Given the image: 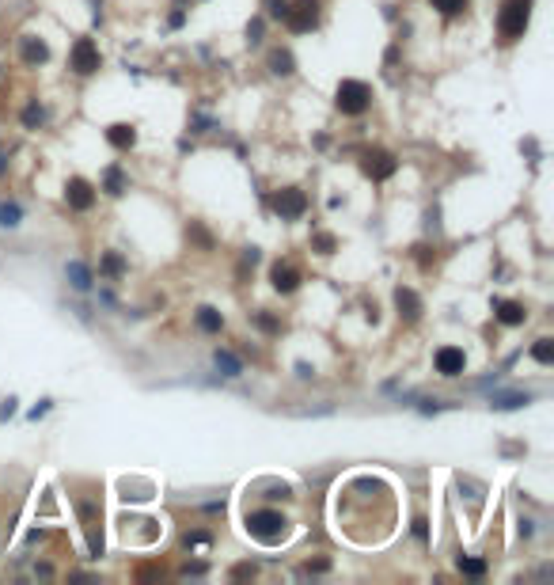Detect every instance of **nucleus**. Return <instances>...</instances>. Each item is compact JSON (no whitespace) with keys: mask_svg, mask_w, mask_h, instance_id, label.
Instances as JSON below:
<instances>
[{"mask_svg":"<svg viewBox=\"0 0 554 585\" xmlns=\"http://www.w3.org/2000/svg\"><path fill=\"white\" fill-rule=\"evenodd\" d=\"M532 4H535V0H505V4H501L497 31H501L505 42L524 39V31H528V20H532Z\"/></svg>","mask_w":554,"mask_h":585,"instance_id":"nucleus-1","label":"nucleus"},{"mask_svg":"<svg viewBox=\"0 0 554 585\" xmlns=\"http://www.w3.org/2000/svg\"><path fill=\"white\" fill-rule=\"evenodd\" d=\"M247 532L258 544H281L289 536V521L281 513H274V509H258V513L247 517Z\"/></svg>","mask_w":554,"mask_h":585,"instance_id":"nucleus-2","label":"nucleus"},{"mask_svg":"<svg viewBox=\"0 0 554 585\" xmlns=\"http://www.w3.org/2000/svg\"><path fill=\"white\" fill-rule=\"evenodd\" d=\"M372 107V88L364 80H342L338 84V110L342 114H364Z\"/></svg>","mask_w":554,"mask_h":585,"instance_id":"nucleus-3","label":"nucleus"},{"mask_svg":"<svg viewBox=\"0 0 554 585\" xmlns=\"http://www.w3.org/2000/svg\"><path fill=\"white\" fill-rule=\"evenodd\" d=\"M99 46L91 42V39H77L72 42V50H69V69L77 72V77H91V72H99Z\"/></svg>","mask_w":554,"mask_h":585,"instance_id":"nucleus-4","label":"nucleus"},{"mask_svg":"<svg viewBox=\"0 0 554 585\" xmlns=\"http://www.w3.org/2000/svg\"><path fill=\"white\" fill-rule=\"evenodd\" d=\"M274 213L281 221H300L308 213V198H304V190H296V187H285V190H277L274 194Z\"/></svg>","mask_w":554,"mask_h":585,"instance_id":"nucleus-5","label":"nucleus"},{"mask_svg":"<svg viewBox=\"0 0 554 585\" xmlns=\"http://www.w3.org/2000/svg\"><path fill=\"white\" fill-rule=\"evenodd\" d=\"M289 31H312L319 23V0H296V4H289V15H285Z\"/></svg>","mask_w":554,"mask_h":585,"instance_id":"nucleus-6","label":"nucleus"},{"mask_svg":"<svg viewBox=\"0 0 554 585\" xmlns=\"http://www.w3.org/2000/svg\"><path fill=\"white\" fill-rule=\"evenodd\" d=\"M433 365H437L440 376H459L467 369V357H463V350H459V346H440L437 354H433Z\"/></svg>","mask_w":554,"mask_h":585,"instance_id":"nucleus-7","label":"nucleus"},{"mask_svg":"<svg viewBox=\"0 0 554 585\" xmlns=\"http://www.w3.org/2000/svg\"><path fill=\"white\" fill-rule=\"evenodd\" d=\"M65 202H69L77 213H88L95 206V190H91L88 179H69V187H65Z\"/></svg>","mask_w":554,"mask_h":585,"instance_id":"nucleus-8","label":"nucleus"},{"mask_svg":"<svg viewBox=\"0 0 554 585\" xmlns=\"http://www.w3.org/2000/svg\"><path fill=\"white\" fill-rule=\"evenodd\" d=\"M395 156L391 152H383V148H372V152H364V171L372 175V179H391V175H395Z\"/></svg>","mask_w":554,"mask_h":585,"instance_id":"nucleus-9","label":"nucleus"},{"mask_svg":"<svg viewBox=\"0 0 554 585\" xmlns=\"http://www.w3.org/2000/svg\"><path fill=\"white\" fill-rule=\"evenodd\" d=\"M270 282H274L277 293H293L296 285H300V274H296L293 263H274V270H270Z\"/></svg>","mask_w":554,"mask_h":585,"instance_id":"nucleus-10","label":"nucleus"},{"mask_svg":"<svg viewBox=\"0 0 554 585\" xmlns=\"http://www.w3.org/2000/svg\"><path fill=\"white\" fill-rule=\"evenodd\" d=\"M395 304H399V315L407 323H414L418 315H421V301H418L414 289H402V285H399V289H395Z\"/></svg>","mask_w":554,"mask_h":585,"instance_id":"nucleus-11","label":"nucleus"},{"mask_svg":"<svg viewBox=\"0 0 554 585\" xmlns=\"http://www.w3.org/2000/svg\"><path fill=\"white\" fill-rule=\"evenodd\" d=\"M528 403H532L528 392H497V395H490L494 411H516V407H528Z\"/></svg>","mask_w":554,"mask_h":585,"instance_id":"nucleus-12","label":"nucleus"},{"mask_svg":"<svg viewBox=\"0 0 554 585\" xmlns=\"http://www.w3.org/2000/svg\"><path fill=\"white\" fill-rule=\"evenodd\" d=\"M524 320H528L524 304H516V301H501V304H497V323H505V327H520Z\"/></svg>","mask_w":554,"mask_h":585,"instance_id":"nucleus-13","label":"nucleus"},{"mask_svg":"<svg viewBox=\"0 0 554 585\" xmlns=\"http://www.w3.org/2000/svg\"><path fill=\"white\" fill-rule=\"evenodd\" d=\"M107 141L114 145V148H133V145H137V129L126 126V122H118V126L107 129Z\"/></svg>","mask_w":554,"mask_h":585,"instance_id":"nucleus-14","label":"nucleus"},{"mask_svg":"<svg viewBox=\"0 0 554 585\" xmlns=\"http://www.w3.org/2000/svg\"><path fill=\"white\" fill-rule=\"evenodd\" d=\"M198 327L205 331V334H220V327H224V315L217 312V308H198Z\"/></svg>","mask_w":554,"mask_h":585,"instance_id":"nucleus-15","label":"nucleus"},{"mask_svg":"<svg viewBox=\"0 0 554 585\" xmlns=\"http://www.w3.org/2000/svg\"><path fill=\"white\" fill-rule=\"evenodd\" d=\"M46 58H50V50H46L42 39H23V61L27 65H42Z\"/></svg>","mask_w":554,"mask_h":585,"instance_id":"nucleus-16","label":"nucleus"},{"mask_svg":"<svg viewBox=\"0 0 554 585\" xmlns=\"http://www.w3.org/2000/svg\"><path fill=\"white\" fill-rule=\"evenodd\" d=\"M65 274H69V282H72V289H91V270H88V266H84V263H69V266H65Z\"/></svg>","mask_w":554,"mask_h":585,"instance_id":"nucleus-17","label":"nucleus"},{"mask_svg":"<svg viewBox=\"0 0 554 585\" xmlns=\"http://www.w3.org/2000/svg\"><path fill=\"white\" fill-rule=\"evenodd\" d=\"M270 69H274L277 77H293V69H296L293 53H289V50H274V53H270Z\"/></svg>","mask_w":554,"mask_h":585,"instance_id":"nucleus-18","label":"nucleus"},{"mask_svg":"<svg viewBox=\"0 0 554 585\" xmlns=\"http://www.w3.org/2000/svg\"><path fill=\"white\" fill-rule=\"evenodd\" d=\"M103 190H107L110 198H118V194H126V175H121L118 167H107V175H103Z\"/></svg>","mask_w":554,"mask_h":585,"instance_id":"nucleus-19","label":"nucleus"},{"mask_svg":"<svg viewBox=\"0 0 554 585\" xmlns=\"http://www.w3.org/2000/svg\"><path fill=\"white\" fill-rule=\"evenodd\" d=\"M213 361H217V369H224V376H239V373H243L239 357L228 354V350H217V354H213Z\"/></svg>","mask_w":554,"mask_h":585,"instance_id":"nucleus-20","label":"nucleus"},{"mask_svg":"<svg viewBox=\"0 0 554 585\" xmlns=\"http://www.w3.org/2000/svg\"><path fill=\"white\" fill-rule=\"evenodd\" d=\"M20 217H23V209L15 202H0V228H15Z\"/></svg>","mask_w":554,"mask_h":585,"instance_id":"nucleus-21","label":"nucleus"},{"mask_svg":"<svg viewBox=\"0 0 554 585\" xmlns=\"http://www.w3.org/2000/svg\"><path fill=\"white\" fill-rule=\"evenodd\" d=\"M99 270L110 274V277H121V274H126V263H121V255L107 251V255H103V263H99Z\"/></svg>","mask_w":554,"mask_h":585,"instance_id":"nucleus-22","label":"nucleus"},{"mask_svg":"<svg viewBox=\"0 0 554 585\" xmlns=\"http://www.w3.org/2000/svg\"><path fill=\"white\" fill-rule=\"evenodd\" d=\"M532 357L539 361V365H554V342H550V338H539V342L532 346Z\"/></svg>","mask_w":554,"mask_h":585,"instance_id":"nucleus-23","label":"nucleus"},{"mask_svg":"<svg viewBox=\"0 0 554 585\" xmlns=\"http://www.w3.org/2000/svg\"><path fill=\"white\" fill-rule=\"evenodd\" d=\"M42 122H46V110H42L39 103H31V107L23 110V126H27V129H39Z\"/></svg>","mask_w":554,"mask_h":585,"instance_id":"nucleus-24","label":"nucleus"},{"mask_svg":"<svg viewBox=\"0 0 554 585\" xmlns=\"http://www.w3.org/2000/svg\"><path fill=\"white\" fill-rule=\"evenodd\" d=\"M429 4H433L437 12H444V15H459L467 8V0H429Z\"/></svg>","mask_w":554,"mask_h":585,"instance_id":"nucleus-25","label":"nucleus"},{"mask_svg":"<svg viewBox=\"0 0 554 585\" xmlns=\"http://www.w3.org/2000/svg\"><path fill=\"white\" fill-rule=\"evenodd\" d=\"M459 570H463L467 578H482V574H486V563H482V559H459Z\"/></svg>","mask_w":554,"mask_h":585,"instance_id":"nucleus-26","label":"nucleus"},{"mask_svg":"<svg viewBox=\"0 0 554 585\" xmlns=\"http://www.w3.org/2000/svg\"><path fill=\"white\" fill-rule=\"evenodd\" d=\"M315 247H319V255H334V236H315Z\"/></svg>","mask_w":554,"mask_h":585,"instance_id":"nucleus-27","label":"nucleus"},{"mask_svg":"<svg viewBox=\"0 0 554 585\" xmlns=\"http://www.w3.org/2000/svg\"><path fill=\"white\" fill-rule=\"evenodd\" d=\"M232 578L243 581V578H255V563H239L236 570H232Z\"/></svg>","mask_w":554,"mask_h":585,"instance_id":"nucleus-28","label":"nucleus"},{"mask_svg":"<svg viewBox=\"0 0 554 585\" xmlns=\"http://www.w3.org/2000/svg\"><path fill=\"white\" fill-rule=\"evenodd\" d=\"M255 323H258L262 331H281V323H277V320H270V315H262V312H255Z\"/></svg>","mask_w":554,"mask_h":585,"instance_id":"nucleus-29","label":"nucleus"},{"mask_svg":"<svg viewBox=\"0 0 554 585\" xmlns=\"http://www.w3.org/2000/svg\"><path fill=\"white\" fill-rule=\"evenodd\" d=\"M270 15H274V20H285L289 15V0H274V4H270Z\"/></svg>","mask_w":554,"mask_h":585,"instance_id":"nucleus-30","label":"nucleus"},{"mask_svg":"<svg viewBox=\"0 0 554 585\" xmlns=\"http://www.w3.org/2000/svg\"><path fill=\"white\" fill-rule=\"evenodd\" d=\"M46 411H50V399H46V403H39V407H34V411H31V418H42Z\"/></svg>","mask_w":554,"mask_h":585,"instance_id":"nucleus-31","label":"nucleus"},{"mask_svg":"<svg viewBox=\"0 0 554 585\" xmlns=\"http://www.w3.org/2000/svg\"><path fill=\"white\" fill-rule=\"evenodd\" d=\"M0 175H4V152H0Z\"/></svg>","mask_w":554,"mask_h":585,"instance_id":"nucleus-32","label":"nucleus"}]
</instances>
